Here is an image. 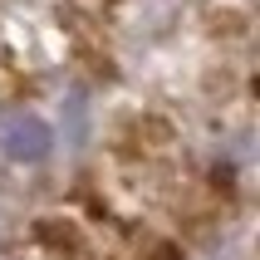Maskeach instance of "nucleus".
<instances>
[{"instance_id":"obj_1","label":"nucleus","mask_w":260,"mask_h":260,"mask_svg":"<svg viewBox=\"0 0 260 260\" xmlns=\"http://www.w3.org/2000/svg\"><path fill=\"white\" fill-rule=\"evenodd\" d=\"M0 147L10 152L15 162H40L49 147H54V133H49V123L35 113H15L5 128H0Z\"/></svg>"}]
</instances>
